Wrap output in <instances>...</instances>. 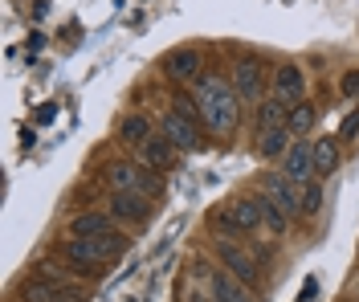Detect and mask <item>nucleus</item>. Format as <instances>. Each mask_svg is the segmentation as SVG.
Wrapping results in <instances>:
<instances>
[{"mask_svg":"<svg viewBox=\"0 0 359 302\" xmlns=\"http://www.w3.org/2000/svg\"><path fill=\"white\" fill-rule=\"evenodd\" d=\"M355 135H359V107L343 115V123H339V135H335V139H339V143H351Z\"/></svg>","mask_w":359,"mask_h":302,"instance_id":"nucleus-24","label":"nucleus"},{"mask_svg":"<svg viewBox=\"0 0 359 302\" xmlns=\"http://www.w3.org/2000/svg\"><path fill=\"white\" fill-rule=\"evenodd\" d=\"M114 229H118L114 217L111 212H98V209H86L69 221V237H102V233H114Z\"/></svg>","mask_w":359,"mask_h":302,"instance_id":"nucleus-14","label":"nucleus"},{"mask_svg":"<svg viewBox=\"0 0 359 302\" xmlns=\"http://www.w3.org/2000/svg\"><path fill=\"white\" fill-rule=\"evenodd\" d=\"M343 94H347V98H359V70L343 74Z\"/></svg>","mask_w":359,"mask_h":302,"instance_id":"nucleus-25","label":"nucleus"},{"mask_svg":"<svg viewBox=\"0 0 359 302\" xmlns=\"http://www.w3.org/2000/svg\"><path fill=\"white\" fill-rule=\"evenodd\" d=\"M314 123H318V107L314 102H298V107H290V118H286V131H290L294 139H306L314 131Z\"/></svg>","mask_w":359,"mask_h":302,"instance_id":"nucleus-20","label":"nucleus"},{"mask_svg":"<svg viewBox=\"0 0 359 302\" xmlns=\"http://www.w3.org/2000/svg\"><path fill=\"white\" fill-rule=\"evenodd\" d=\"M37 278H45L49 286H57V290H74V274L69 270H57L53 261H41L37 266Z\"/></svg>","mask_w":359,"mask_h":302,"instance_id":"nucleus-23","label":"nucleus"},{"mask_svg":"<svg viewBox=\"0 0 359 302\" xmlns=\"http://www.w3.org/2000/svg\"><path fill=\"white\" fill-rule=\"evenodd\" d=\"M192 98L201 102V118L212 135H229L241 118V107H245L233 94V82H224V74H201L192 86Z\"/></svg>","mask_w":359,"mask_h":302,"instance_id":"nucleus-1","label":"nucleus"},{"mask_svg":"<svg viewBox=\"0 0 359 302\" xmlns=\"http://www.w3.org/2000/svg\"><path fill=\"white\" fill-rule=\"evenodd\" d=\"M229 82H233V94H237L241 102H262V98H269L266 94V70H262V62H253V57L237 62L233 74H229Z\"/></svg>","mask_w":359,"mask_h":302,"instance_id":"nucleus-4","label":"nucleus"},{"mask_svg":"<svg viewBox=\"0 0 359 302\" xmlns=\"http://www.w3.org/2000/svg\"><path fill=\"white\" fill-rule=\"evenodd\" d=\"M62 254H66L69 261V270L74 274H82V278H98L102 274V254H98V245L94 241H86V237H66L62 241Z\"/></svg>","mask_w":359,"mask_h":302,"instance_id":"nucleus-5","label":"nucleus"},{"mask_svg":"<svg viewBox=\"0 0 359 302\" xmlns=\"http://www.w3.org/2000/svg\"><path fill=\"white\" fill-rule=\"evenodd\" d=\"M163 74H168L176 86H184V82H196V78H201V53H196L192 46L172 49V53L163 57Z\"/></svg>","mask_w":359,"mask_h":302,"instance_id":"nucleus-12","label":"nucleus"},{"mask_svg":"<svg viewBox=\"0 0 359 302\" xmlns=\"http://www.w3.org/2000/svg\"><path fill=\"white\" fill-rule=\"evenodd\" d=\"M318 212H323V180L302 188V205H298V217H306V221H314Z\"/></svg>","mask_w":359,"mask_h":302,"instance_id":"nucleus-21","label":"nucleus"},{"mask_svg":"<svg viewBox=\"0 0 359 302\" xmlns=\"http://www.w3.org/2000/svg\"><path fill=\"white\" fill-rule=\"evenodd\" d=\"M262 196L266 200H273L282 212H290V217H298V205H302V188L294 184L286 172H269L266 180H262Z\"/></svg>","mask_w":359,"mask_h":302,"instance_id":"nucleus-8","label":"nucleus"},{"mask_svg":"<svg viewBox=\"0 0 359 302\" xmlns=\"http://www.w3.org/2000/svg\"><path fill=\"white\" fill-rule=\"evenodd\" d=\"M208 225L224 237H237V233H257L262 229V200L257 196H237L229 200L224 209L208 212Z\"/></svg>","mask_w":359,"mask_h":302,"instance_id":"nucleus-2","label":"nucleus"},{"mask_svg":"<svg viewBox=\"0 0 359 302\" xmlns=\"http://www.w3.org/2000/svg\"><path fill=\"white\" fill-rule=\"evenodd\" d=\"M269 94L278 102H286V107H298L306 98V74H302V66H294V62L278 66V70L269 74Z\"/></svg>","mask_w":359,"mask_h":302,"instance_id":"nucleus-6","label":"nucleus"},{"mask_svg":"<svg viewBox=\"0 0 359 302\" xmlns=\"http://www.w3.org/2000/svg\"><path fill=\"white\" fill-rule=\"evenodd\" d=\"M212 302H249V286L241 278H233L229 270L212 274Z\"/></svg>","mask_w":359,"mask_h":302,"instance_id":"nucleus-18","label":"nucleus"},{"mask_svg":"<svg viewBox=\"0 0 359 302\" xmlns=\"http://www.w3.org/2000/svg\"><path fill=\"white\" fill-rule=\"evenodd\" d=\"M176 156H180V147L172 139H163V135H151V139L139 147V163L151 167V172H168L176 163Z\"/></svg>","mask_w":359,"mask_h":302,"instance_id":"nucleus-13","label":"nucleus"},{"mask_svg":"<svg viewBox=\"0 0 359 302\" xmlns=\"http://www.w3.org/2000/svg\"><path fill=\"white\" fill-rule=\"evenodd\" d=\"M282 172H286L298 188L314 184V180H318V176H314V139H294L290 151L282 156Z\"/></svg>","mask_w":359,"mask_h":302,"instance_id":"nucleus-7","label":"nucleus"},{"mask_svg":"<svg viewBox=\"0 0 359 302\" xmlns=\"http://www.w3.org/2000/svg\"><path fill=\"white\" fill-rule=\"evenodd\" d=\"M286 118H290V107L286 102H278L273 94L257 102V118H253V131H273V127H286Z\"/></svg>","mask_w":359,"mask_h":302,"instance_id":"nucleus-19","label":"nucleus"},{"mask_svg":"<svg viewBox=\"0 0 359 302\" xmlns=\"http://www.w3.org/2000/svg\"><path fill=\"white\" fill-rule=\"evenodd\" d=\"M339 163H343V147H339L335 135L314 139V176H318V180H327L331 172H339Z\"/></svg>","mask_w":359,"mask_h":302,"instance_id":"nucleus-16","label":"nucleus"},{"mask_svg":"<svg viewBox=\"0 0 359 302\" xmlns=\"http://www.w3.org/2000/svg\"><path fill=\"white\" fill-rule=\"evenodd\" d=\"M262 200V225H266L269 233H286V225H290V212H282L273 200H266V196H257Z\"/></svg>","mask_w":359,"mask_h":302,"instance_id":"nucleus-22","label":"nucleus"},{"mask_svg":"<svg viewBox=\"0 0 359 302\" xmlns=\"http://www.w3.org/2000/svg\"><path fill=\"white\" fill-rule=\"evenodd\" d=\"M159 135L172 139L180 151H192V147L201 143V135H196V118H184V115H176V111H163V115H159Z\"/></svg>","mask_w":359,"mask_h":302,"instance_id":"nucleus-11","label":"nucleus"},{"mask_svg":"<svg viewBox=\"0 0 359 302\" xmlns=\"http://www.w3.org/2000/svg\"><path fill=\"white\" fill-rule=\"evenodd\" d=\"M151 135H156V123L143 115V111H131V115L118 123V139L127 143V147H143Z\"/></svg>","mask_w":359,"mask_h":302,"instance_id":"nucleus-17","label":"nucleus"},{"mask_svg":"<svg viewBox=\"0 0 359 302\" xmlns=\"http://www.w3.org/2000/svg\"><path fill=\"white\" fill-rule=\"evenodd\" d=\"M294 135L286 127H273V131H253V151L262 156V160H282L286 151H290Z\"/></svg>","mask_w":359,"mask_h":302,"instance_id":"nucleus-15","label":"nucleus"},{"mask_svg":"<svg viewBox=\"0 0 359 302\" xmlns=\"http://www.w3.org/2000/svg\"><path fill=\"white\" fill-rule=\"evenodd\" d=\"M217 254H221V261H224V270L233 274V278H241L245 286H253L257 282V261L237 245V241H229V237H217Z\"/></svg>","mask_w":359,"mask_h":302,"instance_id":"nucleus-9","label":"nucleus"},{"mask_svg":"<svg viewBox=\"0 0 359 302\" xmlns=\"http://www.w3.org/2000/svg\"><path fill=\"white\" fill-rule=\"evenodd\" d=\"M107 184H111V192H135V196H147V200L159 196V180L151 176V167L131 163V160L111 163L107 167Z\"/></svg>","mask_w":359,"mask_h":302,"instance_id":"nucleus-3","label":"nucleus"},{"mask_svg":"<svg viewBox=\"0 0 359 302\" xmlns=\"http://www.w3.org/2000/svg\"><path fill=\"white\" fill-rule=\"evenodd\" d=\"M107 212H111L114 221H123V225H143L151 217V200L147 196H135V192H111Z\"/></svg>","mask_w":359,"mask_h":302,"instance_id":"nucleus-10","label":"nucleus"}]
</instances>
